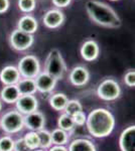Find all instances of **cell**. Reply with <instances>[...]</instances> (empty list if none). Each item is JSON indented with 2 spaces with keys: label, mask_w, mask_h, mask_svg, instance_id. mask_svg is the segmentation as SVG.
Here are the masks:
<instances>
[{
  "label": "cell",
  "mask_w": 135,
  "mask_h": 151,
  "mask_svg": "<svg viewBox=\"0 0 135 151\" xmlns=\"http://www.w3.org/2000/svg\"><path fill=\"white\" fill-rule=\"evenodd\" d=\"M14 140L10 136H3L0 138V151H13Z\"/></svg>",
  "instance_id": "27"
},
{
  "label": "cell",
  "mask_w": 135,
  "mask_h": 151,
  "mask_svg": "<svg viewBox=\"0 0 135 151\" xmlns=\"http://www.w3.org/2000/svg\"><path fill=\"white\" fill-rule=\"evenodd\" d=\"M48 151H68V148H66L65 146L55 145L53 147H50V150Z\"/></svg>",
  "instance_id": "33"
},
{
  "label": "cell",
  "mask_w": 135,
  "mask_h": 151,
  "mask_svg": "<svg viewBox=\"0 0 135 151\" xmlns=\"http://www.w3.org/2000/svg\"><path fill=\"white\" fill-rule=\"evenodd\" d=\"M20 79V74L14 65H6L0 72V81L4 86L16 85Z\"/></svg>",
  "instance_id": "15"
},
{
  "label": "cell",
  "mask_w": 135,
  "mask_h": 151,
  "mask_svg": "<svg viewBox=\"0 0 135 151\" xmlns=\"http://www.w3.org/2000/svg\"><path fill=\"white\" fill-rule=\"evenodd\" d=\"M64 111L68 115L73 116L74 114L78 113L80 111H83V106L79 100H69Z\"/></svg>",
  "instance_id": "25"
},
{
  "label": "cell",
  "mask_w": 135,
  "mask_h": 151,
  "mask_svg": "<svg viewBox=\"0 0 135 151\" xmlns=\"http://www.w3.org/2000/svg\"><path fill=\"white\" fill-rule=\"evenodd\" d=\"M66 19L65 13L60 9H51L46 11L43 17V22L48 28L56 29L58 28L64 23Z\"/></svg>",
  "instance_id": "10"
},
{
  "label": "cell",
  "mask_w": 135,
  "mask_h": 151,
  "mask_svg": "<svg viewBox=\"0 0 135 151\" xmlns=\"http://www.w3.org/2000/svg\"><path fill=\"white\" fill-rule=\"evenodd\" d=\"M0 97L4 103L15 104V102L20 97V94L16 85H9V86L3 87V89L0 92Z\"/></svg>",
  "instance_id": "17"
},
{
  "label": "cell",
  "mask_w": 135,
  "mask_h": 151,
  "mask_svg": "<svg viewBox=\"0 0 135 151\" xmlns=\"http://www.w3.org/2000/svg\"><path fill=\"white\" fill-rule=\"evenodd\" d=\"M69 79L75 87H84L90 80V73L87 68L83 65H77L70 72Z\"/></svg>",
  "instance_id": "11"
},
{
  "label": "cell",
  "mask_w": 135,
  "mask_h": 151,
  "mask_svg": "<svg viewBox=\"0 0 135 151\" xmlns=\"http://www.w3.org/2000/svg\"><path fill=\"white\" fill-rule=\"evenodd\" d=\"M114 115L105 108H97L87 116L86 125L93 137L104 138L109 136L115 128Z\"/></svg>",
  "instance_id": "1"
},
{
  "label": "cell",
  "mask_w": 135,
  "mask_h": 151,
  "mask_svg": "<svg viewBox=\"0 0 135 151\" xmlns=\"http://www.w3.org/2000/svg\"><path fill=\"white\" fill-rule=\"evenodd\" d=\"M16 110L23 116L38 111V101L34 95H21L15 102Z\"/></svg>",
  "instance_id": "8"
},
{
  "label": "cell",
  "mask_w": 135,
  "mask_h": 151,
  "mask_svg": "<svg viewBox=\"0 0 135 151\" xmlns=\"http://www.w3.org/2000/svg\"><path fill=\"white\" fill-rule=\"evenodd\" d=\"M45 72L53 76L56 81L62 80L65 77V74L67 73V65L58 48H53L48 52L45 64Z\"/></svg>",
  "instance_id": "3"
},
{
  "label": "cell",
  "mask_w": 135,
  "mask_h": 151,
  "mask_svg": "<svg viewBox=\"0 0 135 151\" xmlns=\"http://www.w3.org/2000/svg\"><path fill=\"white\" fill-rule=\"evenodd\" d=\"M97 95L104 101H114L121 95V87L114 79H105L98 86Z\"/></svg>",
  "instance_id": "6"
},
{
  "label": "cell",
  "mask_w": 135,
  "mask_h": 151,
  "mask_svg": "<svg viewBox=\"0 0 135 151\" xmlns=\"http://www.w3.org/2000/svg\"><path fill=\"white\" fill-rule=\"evenodd\" d=\"M18 8L23 13H30L36 7V0H18Z\"/></svg>",
  "instance_id": "26"
},
{
  "label": "cell",
  "mask_w": 135,
  "mask_h": 151,
  "mask_svg": "<svg viewBox=\"0 0 135 151\" xmlns=\"http://www.w3.org/2000/svg\"><path fill=\"white\" fill-rule=\"evenodd\" d=\"M16 87L18 89L20 96L21 95H34L38 92L34 79H25V78H22L16 84Z\"/></svg>",
  "instance_id": "19"
},
{
  "label": "cell",
  "mask_w": 135,
  "mask_h": 151,
  "mask_svg": "<svg viewBox=\"0 0 135 151\" xmlns=\"http://www.w3.org/2000/svg\"><path fill=\"white\" fill-rule=\"evenodd\" d=\"M68 151H97L94 143L89 139L79 138L70 143Z\"/></svg>",
  "instance_id": "18"
},
{
  "label": "cell",
  "mask_w": 135,
  "mask_h": 151,
  "mask_svg": "<svg viewBox=\"0 0 135 151\" xmlns=\"http://www.w3.org/2000/svg\"><path fill=\"white\" fill-rule=\"evenodd\" d=\"M81 55L87 62H93L96 58L99 57L100 53V47L99 45L93 40H86L82 45L80 50Z\"/></svg>",
  "instance_id": "14"
},
{
  "label": "cell",
  "mask_w": 135,
  "mask_h": 151,
  "mask_svg": "<svg viewBox=\"0 0 135 151\" xmlns=\"http://www.w3.org/2000/svg\"><path fill=\"white\" fill-rule=\"evenodd\" d=\"M23 140L30 151L40 148V140H38L36 131H30V132L26 133L25 136L23 137Z\"/></svg>",
  "instance_id": "24"
},
{
  "label": "cell",
  "mask_w": 135,
  "mask_h": 151,
  "mask_svg": "<svg viewBox=\"0 0 135 151\" xmlns=\"http://www.w3.org/2000/svg\"><path fill=\"white\" fill-rule=\"evenodd\" d=\"M111 1H118V0H111Z\"/></svg>",
  "instance_id": "36"
},
{
  "label": "cell",
  "mask_w": 135,
  "mask_h": 151,
  "mask_svg": "<svg viewBox=\"0 0 135 151\" xmlns=\"http://www.w3.org/2000/svg\"><path fill=\"white\" fill-rule=\"evenodd\" d=\"M9 41L12 48L18 52L28 50L34 42V37L32 35L23 32L19 29H14L9 36Z\"/></svg>",
  "instance_id": "7"
},
{
  "label": "cell",
  "mask_w": 135,
  "mask_h": 151,
  "mask_svg": "<svg viewBox=\"0 0 135 151\" xmlns=\"http://www.w3.org/2000/svg\"><path fill=\"white\" fill-rule=\"evenodd\" d=\"M34 81H35L36 90L43 94L53 92L56 85V82H58L53 76L48 75L45 72H40L34 78Z\"/></svg>",
  "instance_id": "9"
},
{
  "label": "cell",
  "mask_w": 135,
  "mask_h": 151,
  "mask_svg": "<svg viewBox=\"0 0 135 151\" xmlns=\"http://www.w3.org/2000/svg\"><path fill=\"white\" fill-rule=\"evenodd\" d=\"M0 127L8 134L18 133L24 127V116L17 110L6 112L0 119Z\"/></svg>",
  "instance_id": "4"
},
{
  "label": "cell",
  "mask_w": 135,
  "mask_h": 151,
  "mask_svg": "<svg viewBox=\"0 0 135 151\" xmlns=\"http://www.w3.org/2000/svg\"><path fill=\"white\" fill-rule=\"evenodd\" d=\"M1 109H2V103H1V101H0V111H1Z\"/></svg>",
  "instance_id": "35"
},
{
  "label": "cell",
  "mask_w": 135,
  "mask_h": 151,
  "mask_svg": "<svg viewBox=\"0 0 135 151\" xmlns=\"http://www.w3.org/2000/svg\"><path fill=\"white\" fill-rule=\"evenodd\" d=\"M86 11L93 22L103 27L117 28L121 25V19L117 12L111 6L99 0L87 1Z\"/></svg>",
  "instance_id": "2"
},
{
  "label": "cell",
  "mask_w": 135,
  "mask_h": 151,
  "mask_svg": "<svg viewBox=\"0 0 135 151\" xmlns=\"http://www.w3.org/2000/svg\"><path fill=\"white\" fill-rule=\"evenodd\" d=\"M68 101H69L68 97L64 93H56L53 94L50 98V105L53 110L64 111Z\"/></svg>",
  "instance_id": "20"
},
{
  "label": "cell",
  "mask_w": 135,
  "mask_h": 151,
  "mask_svg": "<svg viewBox=\"0 0 135 151\" xmlns=\"http://www.w3.org/2000/svg\"><path fill=\"white\" fill-rule=\"evenodd\" d=\"M73 118V121L75 123L76 126H83L86 124V120H87V115L85 114L84 111H80L78 113L74 114L72 116Z\"/></svg>",
  "instance_id": "28"
},
{
  "label": "cell",
  "mask_w": 135,
  "mask_h": 151,
  "mask_svg": "<svg viewBox=\"0 0 135 151\" xmlns=\"http://www.w3.org/2000/svg\"><path fill=\"white\" fill-rule=\"evenodd\" d=\"M10 6V1L9 0H0V14L4 13L8 10Z\"/></svg>",
  "instance_id": "32"
},
{
  "label": "cell",
  "mask_w": 135,
  "mask_h": 151,
  "mask_svg": "<svg viewBox=\"0 0 135 151\" xmlns=\"http://www.w3.org/2000/svg\"><path fill=\"white\" fill-rule=\"evenodd\" d=\"M13 151H30L29 148L26 146L23 138H19L17 140H14Z\"/></svg>",
  "instance_id": "30"
},
{
  "label": "cell",
  "mask_w": 135,
  "mask_h": 151,
  "mask_svg": "<svg viewBox=\"0 0 135 151\" xmlns=\"http://www.w3.org/2000/svg\"><path fill=\"white\" fill-rule=\"evenodd\" d=\"M51 135L53 144L55 145L65 146L69 142V139H70V133L66 132L65 130H62L60 128L53 130V132H51Z\"/></svg>",
  "instance_id": "21"
},
{
  "label": "cell",
  "mask_w": 135,
  "mask_h": 151,
  "mask_svg": "<svg viewBox=\"0 0 135 151\" xmlns=\"http://www.w3.org/2000/svg\"><path fill=\"white\" fill-rule=\"evenodd\" d=\"M124 83L130 88L135 86V72L134 70H129L124 76Z\"/></svg>",
  "instance_id": "29"
},
{
  "label": "cell",
  "mask_w": 135,
  "mask_h": 151,
  "mask_svg": "<svg viewBox=\"0 0 135 151\" xmlns=\"http://www.w3.org/2000/svg\"><path fill=\"white\" fill-rule=\"evenodd\" d=\"M20 77L25 79H34L40 73V64L35 55H27L20 58L17 65Z\"/></svg>",
  "instance_id": "5"
},
{
  "label": "cell",
  "mask_w": 135,
  "mask_h": 151,
  "mask_svg": "<svg viewBox=\"0 0 135 151\" xmlns=\"http://www.w3.org/2000/svg\"><path fill=\"white\" fill-rule=\"evenodd\" d=\"M58 127L60 129H62V130H65L66 132L70 133L75 129L76 125L73 121L72 116L64 113L58 117Z\"/></svg>",
  "instance_id": "22"
},
{
  "label": "cell",
  "mask_w": 135,
  "mask_h": 151,
  "mask_svg": "<svg viewBox=\"0 0 135 151\" xmlns=\"http://www.w3.org/2000/svg\"><path fill=\"white\" fill-rule=\"evenodd\" d=\"M31 151H45V150L40 149V148H38V149H34V150H31Z\"/></svg>",
  "instance_id": "34"
},
{
  "label": "cell",
  "mask_w": 135,
  "mask_h": 151,
  "mask_svg": "<svg viewBox=\"0 0 135 151\" xmlns=\"http://www.w3.org/2000/svg\"><path fill=\"white\" fill-rule=\"evenodd\" d=\"M38 136V140H40V149H46L50 148L53 145V141H51V132L45 130V128L41 129L40 131H36Z\"/></svg>",
  "instance_id": "23"
},
{
  "label": "cell",
  "mask_w": 135,
  "mask_h": 151,
  "mask_svg": "<svg viewBox=\"0 0 135 151\" xmlns=\"http://www.w3.org/2000/svg\"><path fill=\"white\" fill-rule=\"evenodd\" d=\"M38 28V22L34 16L30 14H25L19 18L17 22V29L23 31V32L33 35Z\"/></svg>",
  "instance_id": "16"
},
{
  "label": "cell",
  "mask_w": 135,
  "mask_h": 151,
  "mask_svg": "<svg viewBox=\"0 0 135 151\" xmlns=\"http://www.w3.org/2000/svg\"><path fill=\"white\" fill-rule=\"evenodd\" d=\"M119 147L121 151H135V126L131 125L120 134Z\"/></svg>",
  "instance_id": "12"
},
{
  "label": "cell",
  "mask_w": 135,
  "mask_h": 151,
  "mask_svg": "<svg viewBox=\"0 0 135 151\" xmlns=\"http://www.w3.org/2000/svg\"><path fill=\"white\" fill-rule=\"evenodd\" d=\"M51 2L58 8H64V7H67L70 5L72 0H51Z\"/></svg>",
  "instance_id": "31"
},
{
  "label": "cell",
  "mask_w": 135,
  "mask_h": 151,
  "mask_svg": "<svg viewBox=\"0 0 135 151\" xmlns=\"http://www.w3.org/2000/svg\"><path fill=\"white\" fill-rule=\"evenodd\" d=\"M45 117L41 112L34 111L24 116V126L30 131H40L45 128Z\"/></svg>",
  "instance_id": "13"
}]
</instances>
